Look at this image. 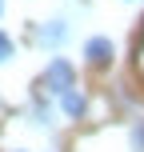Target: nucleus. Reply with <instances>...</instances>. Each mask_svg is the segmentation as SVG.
I'll list each match as a JSON object with an SVG mask.
<instances>
[{
	"mask_svg": "<svg viewBox=\"0 0 144 152\" xmlns=\"http://www.w3.org/2000/svg\"><path fill=\"white\" fill-rule=\"evenodd\" d=\"M136 76L144 80V32H140V40H136Z\"/></svg>",
	"mask_w": 144,
	"mask_h": 152,
	"instance_id": "6e6552de",
	"label": "nucleus"
},
{
	"mask_svg": "<svg viewBox=\"0 0 144 152\" xmlns=\"http://www.w3.org/2000/svg\"><path fill=\"white\" fill-rule=\"evenodd\" d=\"M56 108H60L68 120H80V116L88 112V100H84V92H80V88H68L64 96H56Z\"/></svg>",
	"mask_w": 144,
	"mask_h": 152,
	"instance_id": "20e7f679",
	"label": "nucleus"
},
{
	"mask_svg": "<svg viewBox=\"0 0 144 152\" xmlns=\"http://www.w3.org/2000/svg\"><path fill=\"white\" fill-rule=\"evenodd\" d=\"M68 36H72V20L68 16H56V20H44V24L32 28V44H40V48H60Z\"/></svg>",
	"mask_w": 144,
	"mask_h": 152,
	"instance_id": "f03ea898",
	"label": "nucleus"
},
{
	"mask_svg": "<svg viewBox=\"0 0 144 152\" xmlns=\"http://www.w3.org/2000/svg\"><path fill=\"white\" fill-rule=\"evenodd\" d=\"M128 148H132V152H144V120H132V128H128Z\"/></svg>",
	"mask_w": 144,
	"mask_h": 152,
	"instance_id": "423d86ee",
	"label": "nucleus"
},
{
	"mask_svg": "<svg viewBox=\"0 0 144 152\" xmlns=\"http://www.w3.org/2000/svg\"><path fill=\"white\" fill-rule=\"evenodd\" d=\"M12 52H16L12 36H4V32H0V64H4V60H12Z\"/></svg>",
	"mask_w": 144,
	"mask_h": 152,
	"instance_id": "0eeeda50",
	"label": "nucleus"
},
{
	"mask_svg": "<svg viewBox=\"0 0 144 152\" xmlns=\"http://www.w3.org/2000/svg\"><path fill=\"white\" fill-rule=\"evenodd\" d=\"M112 40L108 36H88L84 40V60L92 64V68H108V64H112Z\"/></svg>",
	"mask_w": 144,
	"mask_h": 152,
	"instance_id": "7ed1b4c3",
	"label": "nucleus"
},
{
	"mask_svg": "<svg viewBox=\"0 0 144 152\" xmlns=\"http://www.w3.org/2000/svg\"><path fill=\"white\" fill-rule=\"evenodd\" d=\"M40 88L48 92V96H64V92L68 88H76V68L68 60H64V56H52V60L44 64V76H40Z\"/></svg>",
	"mask_w": 144,
	"mask_h": 152,
	"instance_id": "f257e3e1",
	"label": "nucleus"
},
{
	"mask_svg": "<svg viewBox=\"0 0 144 152\" xmlns=\"http://www.w3.org/2000/svg\"><path fill=\"white\" fill-rule=\"evenodd\" d=\"M28 116H32V124H36V128H52V104H48L44 96H32Z\"/></svg>",
	"mask_w": 144,
	"mask_h": 152,
	"instance_id": "39448f33",
	"label": "nucleus"
}]
</instances>
